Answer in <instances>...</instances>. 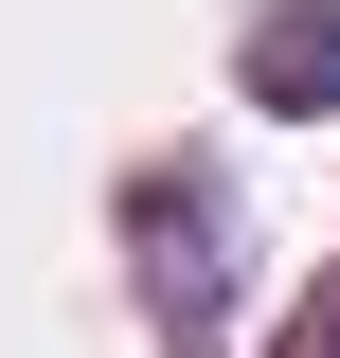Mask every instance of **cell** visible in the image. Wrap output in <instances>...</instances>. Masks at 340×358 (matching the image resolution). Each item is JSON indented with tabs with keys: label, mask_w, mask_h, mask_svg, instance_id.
Here are the masks:
<instances>
[{
	"label": "cell",
	"mask_w": 340,
	"mask_h": 358,
	"mask_svg": "<svg viewBox=\"0 0 340 358\" xmlns=\"http://www.w3.org/2000/svg\"><path fill=\"white\" fill-rule=\"evenodd\" d=\"M251 108H340V0H269L251 18Z\"/></svg>",
	"instance_id": "cell-1"
}]
</instances>
